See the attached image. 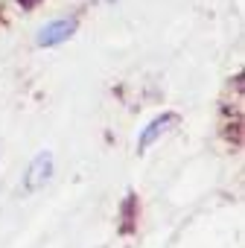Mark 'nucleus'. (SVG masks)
I'll return each mask as SVG.
<instances>
[{"label":"nucleus","instance_id":"f257e3e1","mask_svg":"<svg viewBox=\"0 0 245 248\" xmlns=\"http://www.w3.org/2000/svg\"><path fill=\"white\" fill-rule=\"evenodd\" d=\"M73 32H76V21L73 18H61V21H53V24L38 30V44L41 47H56V44L67 41Z\"/></svg>","mask_w":245,"mask_h":248},{"label":"nucleus","instance_id":"7ed1b4c3","mask_svg":"<svg viewBox=\"0 0 245 248\" xmlns=\"http://www.w3.org/2000/svg\"><path fill=\"white\" fill-rule=\"evenodd\" d=\"M175 123H178V117L175 114H161V117H155L152 123H149V126L143 129V135H140V140H138V149L143 152V149H149L164 132H169L172 126H175Z\"/></svg>","mask_w":245,"mask_h":248},{"label":"nucleus","instance_id":"f03ea898","mask_svg":"<svg viewBox=\"0 0 245 248\" xmlns=\"http://www.w3.org/2000/svg\"><path fill=\"white\" fill-rule=\"evenodd\" d=\"M50 175H53V155L44 149V152H38V155L32 158V164H30V170H27V190L44 187V184L50 181Z\"/></svg>","mask_w":245,"mask_h":248}]
</instances>
